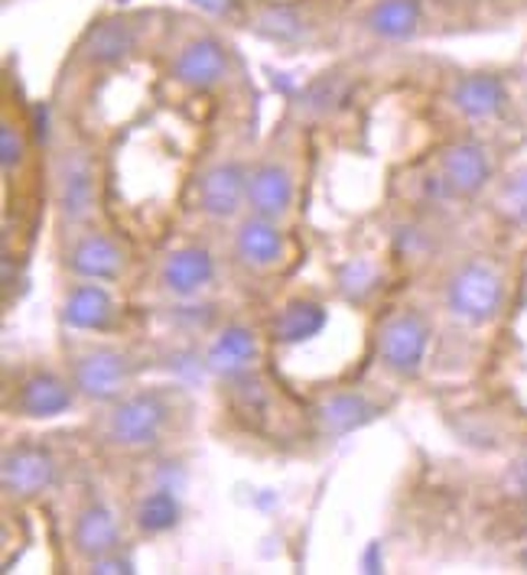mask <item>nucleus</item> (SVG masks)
I'll use <instances>...</instances> for the list:
<instances>
[{"label":"nucleus","instance_id":"nucleus-1","mask_svg":"<svg viewBox=\"0 0 527 575\" xmlns=\"http://www.w3.org/2000/svg\"><path fill=\"white\" fill-rule=\"evenodd\" d=\"M505 299V280L495 267L472 261L459 267L447 284V302L465 322H488Z\"/></svg>","mask_w":527,"mask_h":575},{"label":"nucleus","instance_id":"nucleus-2","mask_svg":"<svg viewBox=\"0 0 527 575\" xmlns=\"http://www.w3.org/2000/svg\"><path fill=\"white\" fill-rule=\"evenodd\" d=\"M56 482V458L36 442H20L3 452L0 485L10 501H33Z\"/></svg>","mask_w":527,"mask_h":575},{"label":"nucleus","instance_id":"nucleus-3","mask_svg":"<svg viewBox=\"0 0 527 575\" xmlns=\"http://www.w3.org/2000/svg\"><path fill=\"white\" fill-rule=\"evenodd\" d=\"M166 427V403L156 394H131L108 413V439L121 449H144L160 439Z\"/></svg>","mask_w":527,"mask_h":575},{"label":"nucleus","instance_id":"nucleus-4","mask_svg":"<svg viewBox=\"0 0 527 575\" xmlns=\"http://www.w3.org/2000/svg\"><path fill=\"white\" fill-rule=\"evenodd\" d=\"M131 374H134L131 358L108 345L85 349L73 364V380L88 400H118L131 384Z\"/></svg>","mask_w":527,"mask_h":575},{"label":"nucleus","instance_id":"nucleus-5","mask_svg":"<svg viewBox=\"0 0 527 575\" xmlns=\"http://www.w3.org/2000/svg\"><path fill=\"white\" fill-rule=\"evenodd\" d=\"M427 342H430L427 322L417 312H397L381 325L377 352H381L384 367L410 377L420 371V364L427 358Z\"/></svg>","mask_w":527,"mask_h":575},{"label":"nucleus","instance_id":"nucleus-6","mask_svg":"<svg viewBox=\"0 0 527 575\" xmlns=\"http://www.w3.org/2000/svg\"><path fill=\"white\" fill-rule=\"evenodd\" d=\"M53 189H56V206H59L63 218L81 221V218L91 212V202H95V173H91V159L81 150H63L56 156Z\"/></svg>","mask_w":527,"mask_h":575},{"label":"nucleus","instance_id":"nucleus-7","mask_svg":"<svg viewBox=\"0 0 527 575\" xmlns=\"http://www.w3.org/2000/svg\"><path fill=\"white\" fill-rule=\"evenodd\" d=\"M492 176L488 153L479 144H452L440 153L437 186L450 196H475Z\"/></svg>","mask_w":527,"mask_h":575},{"label":"nucleus","instance_id":"nucleus-8","mask_svg":"<svg viewBox=\"0 0 527 575\" xmlns=\"http://www.w3.org/2000/svg\"><path fill=\"white\" fill-rule=\"evenodd\" d=\"M73 407V387L53 371H33L20 380L13 410L30 420H50Z\"/></svg>","mask_w":527,"mask_h":575},{"label":"nucleus","instance_id":"nucleus-9","mask_svg":"<svg viewBox=\"0 0 527 575\" xmlns=\"http://www.w3.org/2000/svg\"><path fill=\"white\" fill-rule=\"evenodd\" d=\"M248 209L251 215L281 218L294 206V176L281 163H261L248 173Z\"/></svg>","mask_w":527,"mask_h":575},{"label":"nucleus","instance_id":"nucleus-10","mask_svg":"<svg viewBox=\"0 0 527 575\" xmlns=\"http://www.w3.org/2000/svg\"><path fill=\"white\" fill-rule=\"evenodd\" d=\"M248 199V173L241 163H216L199 176V209L212 218H231Z\"/></svg>","mask_w":527,"mask_h":575},{"label":"nucleus","instance_id":"nucleus-11","mask_svg":"<svg viewBox=\"0 0 527 575\" xmlns=\"http://www.w3.org/2000/svg\"><path fill=\"white\" fill-rule=\"evenodd\" d=\"M226 75L228 56L216 40H193L189 46H183V53L173 63V78L196 91L216 88Z\"/></svg>","mask_w":527,"mask_h":575},{"label":"nucleus","instance_id":"nucleus-12","mask_svg":"<svg viewBox=\"0 0 527 575\" xmlns=\"http://www.w3.org/2000/svg\"><path fill=\"white\" fill-rule=\"evenodd\" d=\"M73 543H76V553L88 556V560L114 553L121 543V530H118L114 513L105 504L81 507L76 513V523H73Z\"/></svg>","mask_w":527,"mask_h":575},{"label":"nucleus","instance_id":"nucleus-13","mask_svg":"<svg viewBox=\"0 0 527 575\" xmlns=\"http://www.w3.org/2000/svg\"><path fill=\"white\" fill-rule=\"evenodd\" d=\"M69 267L81 280H114L124 270V254L108 234H85L69 251Z\"/></svg>","mask_w":527,"mask_h":575},{"label":"nucleus","instance_id":"nucleus-14","mask_svg":"<svg viewBox=\"0 0 527 575\" xmlns=\"http://www.w3.org/2000/svg\"><path fill=\"white\" fill-rule=\"evenodd\" d=\"M212 274H216V264H212L209 251L179 247L166 257V264L160 270V284L173 296H193V292L212 284Z\"/></svg>","mask_w":527,"mask_h":575},{"label":"nucleus","instance_id":"nucleus-15","mask_svg":"<svg viewBox=\"0 0 527 575\" xmlns=\"http://www.w3.org/2000/svg\"><path fill=\"white\" fill-rule=\"evenodd\" d=\"M234 251L251 267H274L284 257V234L271 218H244L234 231Z\"/></svg>","mask_w":527,"mask_h":575},{"label":"nucleus","instance_id":"nucleus-16","mask_svg":"<svg viewBox=\"0 0 527 575\" xmlns=\"http://www.w3.org/2000/svg\"><path fill=\"white\" fill-rule=\"evenodd\" d=\"M257 358V339L254 332L241 329V325H228L226 332L212 342L209 355H206V367L219 377H241L251 371V364Z\"/></svg>","mask_w":527,"mask_h":575},{"label":"nucleus","instance_id":"nucleus-17","mask_svg":"<svg viewBox=\"0 0 527 575\" xmlns=\"http://www.w3.org/2000/svg\"><path fill=\"white\" fill-rule=\"evenodd\" d=\"M375 413V403L369 397L342 390V394H329L316 407V423H319L322 435H345V432L365 427Z\"/></svg>","mask_w":527,"mask_h":575},{"label":"nucleus","instance_id":"nucleus-18","mask_svg":"<svg viewBox=\"0 0 527 575\" xmlns=\"http://www.w3.org/2000/svg\"><path fill=\"white\" fill-rule=\"evenodd\" d=\"M114 316V302L111 296L95 284H78L69 289L66 306H63V322L78 332H101L111 325Z\"/></svg>","mask_w":527,"mask_h":575},{"label":"nucleus","instance_id":"nucleus-19","mask_svg":"<svg viewBox=\"0 0 527 575\" xmlns=\"http://www.w3.org/2000/svg\"><path fill=\"white\" fill-rule=\"evenodd\" d=\"M452 104L472 121L495 118L505 108V85L495 75H465L452 88Z\"/></svg>","mask_w":527,"mask_h":575},{"label":"nucleus","instance_id":"nucleus-20","mask_svg":"<svg viewBox=\"0 0 527 575\" xmlns=\"http://www.w3.org/2000/svg\"><path fill=\"white\" fill-rule=\"evenodd\" d=\"M326 325V309L319 302H309V299H297L290 306H284L274 322H271V335L284 345H297L306 342L312 335H319Z\"/></svg>","mask_w":527,"mask_h":575},{"label":"nucleus","instance_id":"nucleus-21","mask_svg":"<svg viewBox=\"0 0 527 575\" xmlns=\"http://www.w3.org/2000/svg\"><path fill=\"white\" fill-rule=\"evenodd\" d=\"M85 59L91 66H111L121 63L134 49V30L124 20H105L85 36Z\"/></svg>","mask_w":527,"mask_h":575},{"label":"nucleus","instance_id":"nucleus-22","mask_svg":"<svg viewBox=\"0 0 527 575\" xmlns=\"http://www.w3.org/2000/svg\"><path fill=\"white\" fill-rule=\"evenodd\" d=\"M420 23L417 0H381L369 13V30L384 40H407Z\"/></svg>","mask_w":527,"mask_h":575},{"label":"nucleus","instance_id":"nucleus-23","mask_svg":"<svg viewBox=\"0 0 527 575\" xmlns=\"http://www.w3.org/2000/svg\"><path fill=\"white\" fill-rule=\"evenodd\" d=\"M134 520H138V527L144 533H166L179 520V501L173 498L169 488H156V491H151L144 501L138 504Z\"/></svg>","mask_w":527,"mask_h":575},{"label":"nucleus","instance_id":"nucleus-24","mask_svg":"<svg viewBox=\"0 0 527 575\" xmlns=\"http://www.w3.org/2000/svg\"><path fill=\"white\" fill-rule=\"evenodd\" d=\"M254 33L267 36V40H277V43H297L306 33V23L297 10L290 7H264L254 20H251Z\"/></svg>","mask_w":527,"mask_h":575},{"label":"nucleus","instance_id":"nucleus-25","mask_svg":"<svg viewBox=\"0 0 527 575\" xmlns=\"http://www.w3.org/2000/svg\"><path fill=\"white\" fill-rule=\"evenodd\" d=\"M342 95H345V78H339V75H322V78H316V81L303 91L300 108L306 114H322V111L336 108V101H342Z\"/></svg>","mask_w":527,"mask_h":575},{"label":"nucleus","instance_id":"nucleus-26","mask_svg":"<svg viewBox=\"0 0 527 575\" xmlns=\"http://www.w3.org/2000/svg\"><path fill=\"white\" fill-rule=\"evenodd\" d=\"M498 209L512 221H527V169L505 183V189L498 196Z\"/></svg>","mask_w":527,"mask_h":575},{"label":"nucleus","instance_id":"nucleus-27","mask_svg":"<svg viewBox=\"0 0 527 575\" xmlns=\"http://www.w3.org/2000/svg\"><path fill=\"white\" fill-rule=\"evenodd\" d=\"M23 150H26L23 131L17 124L3 121V128H0V163H3L7 173H13L23 163Z\"/></svg>","mask_w":527,"mask_h":575},{"label":"nucleus","instance_id":"nucleus-28","mask_svg":"<svg viewBox=\"0 0 527 575\" xmlns=\"http://www.w3.org/2000/svg\"><path fill=\"white\" fill-rule=\"evenodd\" d=\"M91 573H134V566H131V560L118 556V550H114V553H108V556L91 560Z\"/></svg>","mask_w":527,"mask_h":575},{"label":"nucleus","instance_id":"nucleus-29","mask_svg":"<svg viewBox=\"0 0 527 575\" xmlns=\"http://www.w3.org/2000/svg\"><path fill=\"white\" fill-rule=\"evenodd\" d=\"M508 491L515 498H527V458L512 465V472H508Z\"/></svg>","mask_w":527,"mask_h":575},{"label":"nucleus","instance_id":"nucleus-30","mask_svg":"<svg viewBox=\"0 0 527 575\" xmlns=\"http://www.w3.org/2000/svg\"><path fill=\"white\" fill-rule=\"evenodd\" d=\"M193 3L209 10V13H216V16H231L238 10V0H193Z\"/></svg>","mask_w":527,"mask_h":575},{"label":"nucleus","instance_id":"nucleus-31","mask_svg":"<svg viewBox=\"0 0 527 575\" xmlns=\"http://www.w3.org/2000/svg\"><path fill=\"white\" fill-rule=\"evenodd\" d=\"M525 563H527V553H525Z\"/></svg>","mask_w":527,"mask_h":575}]
</instances>
